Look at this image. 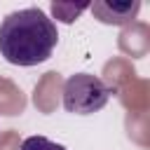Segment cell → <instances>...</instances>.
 <instances>
[{
    "mask_svg": "<svg viewBox=\"0 0 150 150\" xmlns=\"http://www.w3.org/2000/svg\"><path fill=\"white\" fill-rule=\"evenodd\" d=\"M56 42V23L38 7L16 9L0 23V56L12 66L30 68L47 61Z\"/></svg>",
    "mask_w": 150,
    "mask_h": 150,
    "instance_id": "6da1fadb",
    "label": "cell"
},
{
    "mask_svg": "<svg viewBox=\"0 0 150 150\" xmlns=\"http://www.w3.org/2000/svg\"><path fill=\"white\" fill-rule=\"evenodd\" d=\"M112 96V89L91 73H75L63 82V108L75 115H91L101 110Z\"/></svg>",
    "mask_w": 150,
    "mask_h": 150,
    "instance_id": "7a4b0ae2",
    "label": "cell"
},
{
    "mask_svg": "<svg viewBox=\"0 0 150 150\" xmlns=\"http://www.w3.org/2000/svg\"><path fill=\"white\" fill-rule=\"evenodd\" d=\"M141 2H94L91 12L103 21V23H127L129 19L136 16Z\"/></svg>",
    "mask_w": 150,
    "mask_h": 150,
    "instance_id": "3957f363",
    "label": "cell"
},
{
    "mask_svg": "<svg viewBox=\"0 0 150 150\" xmlns=\"http://www.w3.org/2000/svg\"><path fill=\"white\" fill-rule=\"evenodd\" d=\"M19 150H66V148L61 143L49 141L47 136H28V138H23Z\"/></svg>",
    "mask_w": 150,
    "mask_h": 150,
    "instance_id": "277c9868",
    "label": "cell"
},
{
    "mask_svg": "<svg viewBox=\"0 0 150 150\" xmlns=\"http://www.w3.org/2000/svg\"><path fill=\"white\" fill-rule=\"evenodd\" d=\"M84 7H87V5H77V7H75V5H68V7H66V5H56V2L52 5L54 14H56V16L61 19V21H66V23L75 21V16H77V14H80V12L84 9Z\"/></svg>",
    "mask_w": 150,
    "mask_h": 150,
    "instance_id": "5b68a950",
    "label": "cell"
}]
</instances>
